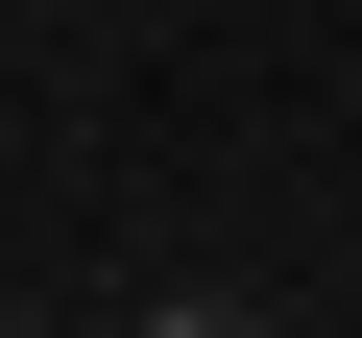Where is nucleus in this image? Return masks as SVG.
<instances>
[{
  "label": "nucleus",
  "instance_id": "1",
  "mask_svg": "<svg viewBox=\"0 0 362 338\" xmlns=\"http://www.w3.org/2000/svg\"><path fill=\"white\" fill-rule=\"evenodd\" d=\"M97 338H242V314H218V290H121Z\"/></svg>",
  "mask_w": 362,
  "mask_h": 338
}]
</instances>
